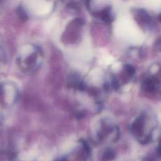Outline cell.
Here are the masks:
<instances>
[{"instance_id": "obj_1", "label": "cell", "mask_w": 161, "mask_h": 161, "mask_svg": "<svg viewBox=\"0 0 161 161\" xmlns=\"http://www.w3.org/2000/svg\"><path fill=\"white\" fill-rule=\"evenodd\" d=\"M100 16L102 18L104 21L106 23L110 24L112 21V17L110 15V10L108 8L104 9L103 12L100 14Z\"/></svg>"}, {"instance_id": "obj_2", "label": "cell", "mask_w": 161, "mask_h": 161, "mask_svg": "<svg viewBox=\"0 0 161 161\" xmlns=\"http://www.w3.org/2000/svg\"><path fill=\"white\" fill-rule=\"evenodd\" d=\"M138 15L140 18L144 21V22H149L151 20V18L150 16V15L145 12V10L141 9L138 12Z\"/></svg>"}, {"instance_id": "obj_3", "label": "cell", "mask_w": 161, "mask_h": 161, "mask_svg": "<svg viewBox=\"0 0 161 161\" xmlns=\"http://www.w3.org/2000/svg\"><path fill=\"white\" fill-rule=\"evenodd\" d=\"M88 1H90V0H88Z\"/></svg>"}]
</instances>
